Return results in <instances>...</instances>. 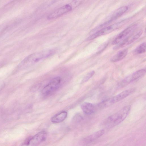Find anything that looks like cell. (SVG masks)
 Masks as SVG:
<instances>
[{"label":"cell","mask_w":146,"mask_h":146,"mask_svg":"<svg viewBox=\"0 0 146 146\" xmlns=\"http://www.w3.org/2000/svg\"><path fill=\"white\" fill-rule=\"evenodd\" d=\"M46 132H39L33 137L28 138L25 142V144L29 146H36L45 140L47 137Z\"/></svg>","instance_id":"8"},{"label":"cell","mask_w":146,"mask_h":146,"mask_svg":"<svg viewBox=\"0 0 146 146\" xmlns=\"http://www.w3.org/2000/svg\"><path fill=\"white\" fill-rule=\"evenodd\" d=\"M95 72L93 70L88 73L83 78L82 82L84 83L88 81L93 76Z\"/></svg>","instance_id":"17"},{"label":"cell","mask_w":146,"mask_h":146,"mask_svg":"<svg viewBox=\"0 0 146 146\" xmlns=\"http://www.w3.org/2000/svg\"><path fill=\"white\" fill-rule=\"evenodd\" d=\"M146 70L142 69L138 70L126 76L119 84L120 87H124L132 82L143 76L145 74Z\"/></svg>","instance_id":"10"},{"label":"cell","mask_w":146,"mask_h":146,"mask_svg":"<svg viewBox=\"0 0 146 146\" xmlns=\"http://www.w3.org/2000/svg\"><path fill=\"white\" fill-rule=\"evenodd\" d=\"M143 31L139 30L133 33L114 46L113 49H117L128 45L138 39L141 35Z\"/></svg>","instance_id":"6"},{"label":"cell","mask_w":146,"mask_h":146,"mask_svg":"<svg viewBox=\"0 0 146 146\" xmlns=\"http://www.w3.org/2000/svg\"><path fill=\"white\" fill-rule=\"evenodd\" d=\"M137 25L134 24L130 26L120 33L113 40V45L117 44L132 33L137 27Z\"/></svg>","instance_id":"9"},{"label":"cell","mask_w":146,"mask_h":146,"mask_svg":"<svg viewBox=\"0 0 146 146\" xmlns=\"http://www.w3.org/2000/svg\"><path fill=\"white\" fill-rule=\"evenodd\" d=\"M128 51L127 49H125L119 51L111 58L110 61L114 62L122 60L126 56Z\"/></svg>","instance_id":"14"},{"label":"cell","mask_w":146,"mask_h":146,"mask_svg":"<svg viewBox=\"0 0 146 146\" xmlns=\"http://www.w3.org/2000/svg\"><path fill=\"white\" fill-rule=\"evenodd\" d=\"M128 7L125 5L117 9L110 15L102 23L92 30V32L93 33L94 32L97 31L98 29H101L105 27L121 16L128 10Z\"/></svg>","instance_id":"4"},{"label":"cell","mask_w":146,"mask_h":146,"mask_svg":"<svg viewBox=\"0 0 146 146\" xmlns=\"http://www.w3.org/2000/svg\"><path fill=\"white\" fill-rule=\"evenodd\" d=\"M104 132V130L103 129L96 131L85 138L83 140V142L85 144L91 143L103 135Z\"/></svg>","instance_id":"13"},{"label":"cell","mask_w":146,"mask_h":146,"mask_svg":"<svg viewBox=\"0 0 146 146\" xmlns=\"http://www.w3.org/2000/svg\"><path fill=\"white\" fill-rule=\"evenodd\" d=\"M146 51V43L143 42L138 46L133 52L134 54L138 55L145 52Z\"/></svg>","instance_id":"16"},{"label":"cell","mask_w":146,"mask_h":146,"mask_svg":"<svg viewBox=\"0 0 146 146\" xmlns=\"http://www.w3.org/2000/svg\"><path fill=\"white\" fill-rule=\"evenodd\" d=\"M77 7L75 2L73 1L70 3L64 5L51 13L47 17L49 19L58 17L70 11L74 7Z\"/></svg>","instance_id":"7"},{"label":"cell","mask_w":146,"mask_h":146,"mask_svg":"<svg viewBox=\"0 0 146 146\" xmlns=\"http://www.w3.org/2000/svg\"><path fill=\"white\" fill-rule=\"evenodd\" d=\"M54 52V51L52 49L38 52L29 56L25 59V62L29 64H33L49 57Z\"/></svg>","instance_id":"5"},{"label":"cell","mask_w":146,"mask_h":146,"mask_svg":"<svg viewBox=\"0 0 146 146\" xmlns=\"http://www.w3.org/2000/svg\"><path fill=\"white\" fill-rule=\"evenodd\" d=\"M128 19H123L118 22L105 27L94 33L87 38V40H91L103 35L110 33L122 27L128 21Z\"/></svg>","instance_id":"2"},{"label":"cell","mask_w":146,"mask_h":146,"mask_svg":"<svg viewBox=\"0 0 146 146\" xmlns=\"http://www.w3.org/2000/svg\"><path fill=\"white\" fill-rule=\"evenodd\" d=\"M81 108L83 112L87 115H91L94 113L98 108V105L88 102L83 103L81 105Z\"/></svg>","instance_id":"12"},{"label":"cell","mask_w":146,"mask_h":146,"mask_svg":"<svg viewBox=\"0 0 146 146\" xmlns=\"http://www.w3.org/2000/svg\"><path fill=\"white\" fill-rule=\"evenodd\" d=\"M61 82V79L59 77L53 78L43 89L42 93L47 95L54 92L59 88Z\"/></svg>","instance_id":"11"},{"label":"cell","mask_w":146,"mask_h":146,"mask_svg":"<svg viewBox=\"0 0 146 146\" xmlns=\"http://www.w3.org/2000/svg\"><path fill=\"white\" fill-rule=\"evenodd\" d=\"M67 112L65 111H62L56 114L51 119V121L53 123H59L64 120L67 117Z\"/></svg>","instance_id":"15"},{"label":"cell","mask_w":146,"mask_h":146,"mask_svg":"<svg viewBox=\"0 0 146 146\" xmlns=\"http://www.w3.org/2000/svg\"><path fill=\"white\" fill-rule=\"evenodd\" d=\"M130 109V106H125L106 119L103 122L102 125L107 128H112L117 125L126 118Z\"/></svg>","instance_id":"1"},{"label":"cell","mask_w":146,"mask_h":146,"mask_svg":"<svg viewBox=\"0 0 146 146\" xmlns=\"http://www.w3.org/2000/svg\"><path fill=\"white\" fill-rule=\"evenodd\" d=\"M135 88H131L125 90L116 96L103 100L98 104L99 108H102L110 106L117 102L129 96L135 90Z\"/></svg>","instance_id":"3"}]
</instances>
